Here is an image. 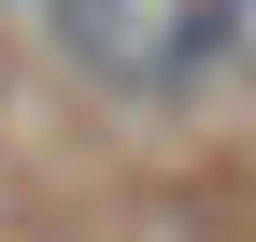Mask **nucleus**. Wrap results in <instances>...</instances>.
<instances>
[{
	"mask_svg": "<svg viewBox=\"0 0 256 242\" xmlns=\"http://www.w3.org/2000/svg\"><path fill=\"white\" fill-rule=\"evenodd\" d=\"M43 14V43L72 57L86 86H114V100H185V86L214 72V14L200 0H28Z\"/></svg>",
	"mask_w": 256,
	"mask_h": 242,
	"instance_id": "f257e3e1",
	"label": "nucleus"
},
{
	"mask_svg": "<svg viewBox=\"0 0 256 242\" xmlns=\"http://www.w3.org/2000/svg\"><path fill=\"white\" fill-rule=\"evenodd\" d=\"M200 14H214V57H242V72H256V0H200Z\"/></svg>",
	"mask_w": 256,
	"mask_h": 242,
	"instance_id": "f03ea898",
	"label": "nucleus"
}]
</instances>
